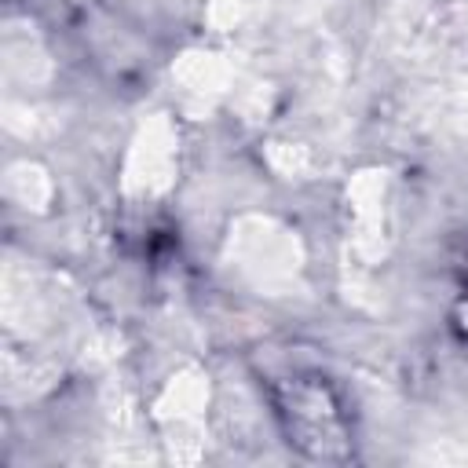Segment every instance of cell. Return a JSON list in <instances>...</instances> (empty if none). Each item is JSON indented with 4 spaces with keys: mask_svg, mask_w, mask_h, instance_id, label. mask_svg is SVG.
I'll use <instances>...</instances> for the list:
<instances>
[{
    "mask_svg": "<svg viewBox=\"0 0 468 468\" xmlns=\"http://www.w3.org/2000/svg\"><path fill=\"white\" fill-rule=\"evenodd\" d=\"M278 417L285 420V435L292 446H300L307 457L336 461L347 446L344 410L318 380H296L278 399Z\"/></svg>",
    "mask_w": 468,
    "mask_h": 468,
    "instance_id": "cell-1",
    "label": "cell"
}]
</instances>
